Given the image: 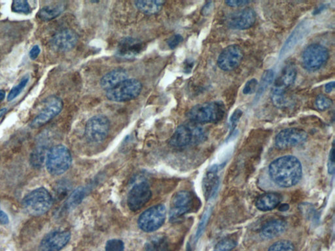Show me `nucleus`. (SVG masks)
<instances>
[{
  "label": "nucleus",
  "instance_id": "41",
  "mask_svg": "<svg viewBox=\"0 0 335 251\" xmlns=\"http://www.w3.org/2000/svg\"><path fill=\"white\" fill-rule=\"evenodd\" d=\"M9 222H10V219H9L7 214L0 209V224H8Z\"/></svg>",
  "mask_w": 335,
  "mask_h": 251
},
{
  "label": "nucleus",
  "instance_id": "42",
  "mask_svg": "<svg viewBox=\"0 0 335 251\" xmlns=\"http://www.w3.org/2000/svg\"><path fill=\"white\" fill-rule=\"evenodd\" d=\"M334 89V82L332 81L330 83H327L325 85V91L327 94H330Z\"/></svg>",
  "mask_w": 335,
  "mask_h": 251
},
{
  "label": "nucleus",
  "instance_id": "22",
  "mask_svg": "<svg viewBox=\"0 0 335 251\" xmlns=\"http://www.w3.org/2000/svg\"><path fill=\"white\" fill-rule=\"evenodd\" d=\"M282 197L276 193L265 194L261 196L256 202V207L261 211H271L281 202Z\"/></svg>",
  "mask_w": 335,
  "mask_h": 251
},
{
  "label": "nucleus",
  "instance_id": "28",
  "mask_svg": "<svg viewBox=\"0 0 335 251\" xmlns=\"http://www.w3.org/2000/svg\"><path fill=\"white\" fill-rule=\"evenodd\" d=\"M274 71L271 70L265 71L263 73L262 81L260 86H259L258 92H257L256 99L260 98L263 93L265 92L270 84L273 82L274 79Z\"/></svg>",
  "mask_w": 335,
  "mask_h": 251
},
{
  "label": "nucleus",
  "instance_id": "43",
  "mask_svg": "<svg viewBox=\"0 0 335 251\" xmlns=\"http://www.w3.org/2000/svg\"><path fill=\"white\" fill-rule=\"evenodd\" d=\"M212 2H208L205 6H204L202 10V14L206 15L209 14V11L211 10V7H212Z\"/></svg>",
  "mask_w": 335,
  "mask_h": 251
},
{
  "label": "nucleus",
  "instance_id": "38",
  "mask_svg": "<svg viewBox=\"0 0 335 251\" xmlns=\"http://www.w3.org/2000/svg\"><path fill=\"white\" fill-rule=\"evenodd\" d=\"M328 171L330 174H334V147H332L329 154L328 162Z\"/></svg>",
  "mask_w": 335,
  "mask_h": 251
},
{
  "label": "nucleus",
  "instance_id": "8",
  "mask_svg": "<svg viewBox=\"0 0 335 251\" xmlns=\"http://www.w3.org/2000/svg\"><path fill=\"white\" fill-rule=\"evenodd\" d=\"M166 215V209L164 205H156L141 214L138 218V226L145 232H153L164 223Z\"/></svg>",
  "mask_w": 335,
  "mask_h": 251
},
{
  "label": "nucleus",
  "instance_id": "46",
  "mask_svg": "<svg viewBox=\"0 0 335 251\" xmlns=\"http://www.w3.org/2000/svg\"><path fill=\"white\" fill-rule=\"evenodd\" d=\"M6 98V91L0 90V102H2Z\"/></svg>",
  "mask_w": 335,
  "mask_h": 251
},
{
  "label": "nucleus",
  "instance_id": "26",
  "mask_svg": "<svg viewBox=\"0 0 335 251\" xmlns=\"http://www.w3.org/2000/svg\"><path fill=\"white\" fill-rule=\"evenodd\" d=\"M86 190L84 188H79L71 194L70 196L67 199L65 207L66 209H71L79 205L85 195H86Z\"/></svg>",
  "mask_w": 335,
  "mask_h": 251
},
{
  "label": "nucleus",
  "instance_id": "31",
  "mask_svg": "<svg viewBox=\"0 0 335 251\" xmlns=\"http://www.w3.org/2000/svg\"><path fill=\"white\" fill-rule=\"evenodd\" d=\"M315 103L317 109L320 111H325L332 105V99L324 94L318 95L315 99Z\"/></svg>",
  "mask_w": 335,
  "mask_h": 251
},
{
  "label": "nucleus",
  "instance_id": "33",
  "mask_svg": "<svg viewBox=\"0 0 335 251\" xmlns=\"http://www.w3.org/2000/svg\"><path fill=\"white\" fill-rule=\"evenodd\" d=\"M106 251H124L125 244L120 239H113L106 242Z\"/></svg>",
  "mask_w": 335,
  "mask_h": 251
},
{
  "label": "nucleus",
  "instance_id": "4",
  "mask_svg": "<svg viewBox=\"0 0 335 251\" xmlns=\"http://www.w3.org/2000/svg\"><path fill=\"white\" fill-rule=\"evenodd\" d=\"M22 203L24 209L30 215H42L51 209L53 197L45 188H38L28 194Z\"/></svg>",
  "mask_w": 335,
  "mask_h": 251
},
{
  "label": "nucleus",
  "instance_id": "45",
  "mask_svg": "<svg viewBox=\"0 0 335 251\" xmlns=\"http://www.w3.org/2000/svg\"><path fill=\"white\" fill-rule=\"evenodd\" d=\"M289 205L287 204V203H284V204H282L280 205L279 207V210L280 211H288L289 209Z\"/></svg>",
  "mask_w": 335,
  "mask_h": 251
},
{
  "label": "nucleus",
  "instance_id": "2",
  "mask_svg": "<svg viewBox=\"0 0 335 251\" xmlns=\"http://www.w3.org/2000/svg\"><path fill=\"white\" fill-rule=\"evenodd\" d=\"M225 107L221 101H212L198 104L191 108L187 116L197 124L219 122L225 113Z\"/></svg>",
  "mask_w": 335,
  "mask_h": 251
},
{
  "label": "nucleus",
  "instance_id": "14",
  "mask_svg": "<svg viewBox=\"0 0 335 251\" xmlns=\"http://www.w3.org/2000/svg\"><path fill=\"white\" fill-rule=\"evenodd\" d=\"M71 239V233L67 230H54L41 240L39 251H60Z\"/></svg>",
  "mask_w": 335,
  "mask_h": 251
},
{
  "label": "nucleus",
  "instance_id": "36",
  "mask_svg": "<svg viewBox=\"0 0 335 251\" xmlns=\"http://www.w3.org/2000/svg\"><path fill=\"white\" fill-rule=\"evenodd\" d=\"M183 40H184V38L181 35L176 34L167 41L168 46L170 47V49H175L183 42Z\"/></svg>",
  "mask_w": 335,
  "mask_h": 251
},
{
  "label": "nucleus",
  "instance_id": "16",
  "mask_svg": "<svg viewBox=\"0 0 335 251\" xmlns=\"http://www.w3.org/2000/svg\"><path fill=\"white\" fill-rule=\"evenodd\" d=\"M256 21V14L251 8H245L230 14L226 23L234 30H247L253 27Z\"/></svg>",
  "mask_w": 335,
  "mask_h": 251
},
{
  "label": "nucleus",
  "instance_id": "30",
  "mask_svg": "<svg viewBox=\"0 0 335 251\" xmlns=\"http://www.w3.org/2000/svg\"><path fill=\"white\" fill-rule=\"evenodd\" d=\"M12 10L17 14L28 15L31 14L32 9L29 3L25 0H16L12 2Z\"/></svg>",
  "mask_w": 335,
  "mask_h": 251
},
{
  "label": "nucleus",
  "instance_id": "39",
  "mask_svg": "<svg viewBox=\"0 0 335 251\" xmlns=\"http://www.w3.org/2000/svg\"><path fill=\"white\" fill-rule=\"evenodd\" d=\"M250 1H243V0H236V1H226L225 3L228 6L232 8H238L242 7V6H246L247 4L251 3Z\"/></svg>",
  "mask_w": 335,
  "mask_h": 251
},
{
  "label": "nucleus",
  "instance_id": "32",
  "mask_svg": "<svg viewBox=\"0 0 335 251\" xmlns=\"http://www.w3.org/2000/svg\"><path fill=\"white\" fill-rule=\"evenodd\" d=\"M268 251H294V246L290 241L282 240L274 243Z\"/></svg>",
  "mask_w": 335,
  "mask_h": 251
},
{
  "label": "nucleus",
  "instance_id": "7",
  "mask_svg": "<svg viewBox=\"0 0 335 251\" xmlns=\"http://www.w3.org/2000/svg\"><path fill=\"white\" fill-rule=\"evenodd\" d=\"M64 103L56 96L48 97L43 101L42 109L32 120L30 127L36 129L43 127L62 111Z\"/></svg>",
  "mask_w": 335,
  "mask_h": 251
},
{
  "label": "nucleus",
  "instance_id": "6",
  "mask_svg": "<svg viewBox=\"0 0 335 251\" xmlns=\"http://www.w3.org/2000/svg\"><path fill=\"white\" fill-rule=\"evenodd\" d=\"M142 90V84L135 79L125 80L106 92V98L115 102H124L137 98Z\"/></svg>",
  "mask_w": 335,
  "mask_h": 251
},
{
  "label": "nucleus",
  "instance_id": "37",
  "mask_svg": "<svg viewBox=\"0 0 335 251\" xmlns=\"http://www.w3.org/2000/svg\"><path fill=\"white\" fill-rule=\"evenodd\" d=\"M241 115H242V111L240 109L235 110L232 113L231 117L230 118V128L232 130H234L236 127L237 123L238 122Z\"/></svg>",
  "mask_w": 335,
  "mask_h": 251
},
{
  "label": "nucleus",
  "instance_id": "11",
  "mask_svg": "<svg viewBox=\"0 0 335 251\" xmlns=\"http://www.w3.org/2000/svg\"><path fill=\"white\" fill-rule=\"evenodd\" d=\"M243 58L242 50L237 45L226 47L219 55L217 65L221 70L225 71L234 70L240 66Z\"/></svg>",
  "mask_w": 335,
  "mask_h": 251
},
{
  "label": "nucleus",
  "instance_id": "18",
  "mask_svg": "<svg viewBox=\"0 0 335 251\" xmlns=\"http://www.w3.org/2000/svg\"><path fill=\"white\" fill-rule=\"evenodd\" d=\"M142 48V43L140 41L132 38H125L119 43L117 56L128 59L138 55Z\"/></svg>",
  "mask_w": 335,
  "mask_h": 251
},
{
  "label": "nucleus",
  "instance_id": "17",
  "mask_svg": "<svg viewBox=\"0 0 335 251\" xmlns=\"http://www.w3.org/2000/svg\"><path fill=\"white\" fill-rule=\"evenodd\" d=\"M78 42V36L70 29L60 30L54 34L51 40L52 47L58 52L70 51Z\"/></svg>",
  "mask_w": 335,
  "mask_h": 251
},
{
  "label": "nucleus",
  "instance_id": "10",
  "mask_svg": "<svg viewBox=\"0 0 335 251\" xmlns=\"http://www.w3.org/2000/svg\"><path fill=\"white\" fill-rule=\"evenodd\" d=\"M328 58L329 53L325 47L319 44H312L302 53V66L308 71L318 70L327 62Z\"/></svg>",
  "mask_w": 335,
  "mask_h": 251
},
{
  "label": "nucleus",
  "instance_id": "12",
  "mask_svg": "<svg viewBox=\"0 0 335 251\" xmlns=\"http://www.w3.org/2000/svg\"><path fill=\"white\" fill-rule=\"evenodd\" d=\"M151 196V188L146 182L137 184L128 194V206L132 211H138L149 202Z\"/></svg>",
  "mask_w": 335,
  "mask_h": 251
},
{
  "label": "nucleus",
  "instance_id": "9",
  "mask_svg": "<svg viewBox=\"0 0 335 251\" xmlns=\"http://www.w3.org/2000/svg\"><path fill=\"white\" fill-rule=\"evenodd\" d=\"M109 119L104 115H96L86 123L85 136L88 142L99 144L106 140L110 132Z\"/></svg>",
  "mask_w": 335,
  "mask_h": 251
},
{
  "label": "nucleus",
  "instance_id": "29",
  "mask_svg": "<svg viewBox=\"0 0 335 251\" xmlns=\"http://www.w3.org/2000/svg\"><path fill=\"white\" fill-rule=\"evenodd\" d=\"M30 80V76L28 75H26L22 78L21 81L19 82L18 84L15 86L14 88L11 90L8 96V101H11L14 100L17 96L20 95L21 93L23 92L24 88L27 85L28 81Z\"/></svg>",
  "mask_w": 335,
  "mask_h": 251
},
{
  "label": "nucleus",
  "instance_id": "21",
  "mask_svg": "<svg viewBox=\"0 0 335 251\" xmlns=\"http://www.w3.org/2000/svg\"><path fill=\"white\" fill-rule=\"evenodd\" d=\"M66 4L58 2L53 5L45 6L38 12L39 19L43 21H50L56 19L64 12Z\"/></svg>",
  "mask_w": 335,
  "mask_h": 251
},
{
  "label": "nucleus",
  "instance_id": "44",
  "mask_svg": "<svg viewBox=\"0 0 335 251\" xmlns=\"http://www.w3.org/2000/svg\"><path fill=\"white\" fill-rule=\"evenodd\" d=\"M193 66V62L188 61L186 63V66H185V71L186 73H189L192 70Z\"/></svg>",
  "mask_w": 335,
  "mask_h": 251
},
{
  "label": "nucleus",
  "instance_id": "1",
  "mask_svg": "<svg viewBox=\"0 0 335 251\" xmlns=\"http://www.w3.org/2000/svg\"><path fill=\"white\" fill-rule=\"evenodd\" d=\"M269 175L272 180L280 187H293L302 178L301 162L293 156L280 157L270 164Z\"/></svg>",
  "mask_w": 335,
  "mask_h": 251
},
{
  "label": "nucleus",
  "instance_id": "47",
  "mask_svg": "<svg viewBox=\"0 0 335 251\" xmlns=\"http://www.w3.org/2000/svg\"><path fill=\"white\" fill-rule=\"evenodd\" d=\"M7 112H8L7 108H3V109H0V118H1L2 116L5 115V114L7 113Z\"/></svg>",
  "mask_w": 335,
  "mask_h": 251
},
{
  "label": "nucleus",
  "instance_id": "23",
  "mask_svg": "<svg viewBox=\"0 0 335 251\" xmlns=\"http://www.w3.org/2000/svg\"><path fill=\"white\" fill-rule=\"evenodd\" d=\"M297 74V70L295 67L293 65H289L283 71L281 75L276 81L275 86L287 90V88L294 83Z\"/></svg>",
  "mask_w": 335,
  "mask_h": 251
},
{
  "label": "nucleus",
  "instance_id": "5",
  "mask_svg": "<svg viewBox=\"0 0 335 251\" xmlns=\"http://www.w3.org/2000/svg\"><path fill=\"white\" fill-rule=\"evenodd\" d=\"M72 157L66 146L58 145L47 151L46 167L50 174L58 176L67 172L70 167Z\"/></svg>",
  "mask_w": 335,
  "mask_h": 251
},
{
  "label": "nucleus",
  "instance_id": "40",
  "mask_svg": "<svg viewBox=\"0 0 335 251\" xmlns=\"http://www.w3.org/2000/svg\"><path fill=\"white\" fill-rule=\"evenodd\" d=\"M40 53L41 49L40 47H39L38 45H34L32 49L30 50L29 53L30 58H31L32 60H36V58L38 57V56L40 55Z\"/></svg>",
  "mask_w": 335,
  "mask_h": 251
},
{
  "label": "nucleus",
  "instance_id": "20",
  "mask_svg": "<svg viewBox=\"0 0 335 251\" xmlns=\"http://www.w3.org/2000/svg\"><path fill=\"white\" fill-rule=\"evenodd\" d=\"M286 228V223L282 220L267 222L261 230V235L265 239H272L281 235Z\"/></svg>",
  "mask_w": 335,
  "mask_h": 251
},
{
  "label": "nucleus",
  "instance_id": "25",
  "mask_svg": "<svg viewBox=\"0 0 335 251\" xmlns=\"http://www.w3.org/2000/svg\"><path fill=\"white\" fill-rule=\"evenodd\" d=\"M168 241L164 237L156 236L151 238L145 243L144 251H167Z\"/></svg>",
  "mask_w": 335,
  "mask_h": 251
},
{
  "label": "nucleus",
  "instance_id": "15",
  "mask_svg": "<svg viewBox=\"0 0 335 251\" xmlns=\"http://www.w3.org/2000/svg\"><path fill=\"white\" fill-rule=\"evenodd\" d=\"M193 198L192 194L188 191H180L173 198L170 209V218L175 220L188 213L192 207Z\"/></svg>",
  "mask_w": 335,
  "mask_h": 251
},
{
  "label": "nucleus",
  "instance_id": "35",
  "mask_svg": "<svg viewBox=\"0 0 335 251\" xmlns=\"http://www.w3.org/2000/svg\"><path fill=\"white\" fill-rule=\"evenodd\" d=\"M258 82L256 79H252L245 83L243 87V93L244 94H251L255 92Z\"/></svg>",
  "mask_w": 335,
  "mask_h": 251
},
{
  "label": "nucleus",
  "instance_id": "3",
  "mask_svg": "<svg viewBox=\"0 0 335 251\" xmlns=\"http://www.w3.org/2000/svg\"><path fill=\"white\" fill-rule=\"evenodd\" d=\"M206 133L203 128L196 124L180 126L169 140V145L176 149L197 145L206 140Z\"/></svg>",
  "mask_w": 335,
  "mask_h": 251
},
{
  "label": "nucleus",
  "instance_id": "24",
  "mask_svg": "<svg viewBox=\"0 0 335 251\" xmlns=\"http://www.w3.org/2000/svg\"><path fill=\"white\" fill-rule=\"evenodd\" d=\"M165 2L161 1H136L135 6L143 14L152 15L158 14L163 7Z\"/></svg>",
  "mask_w": 335,
  "mask_h": 251
},
{
  "label": "nucleus",
  "instance_id": "13",
  "mask_svg": "<svg viewBox=\"0 0 335 251\" xmlns=\"http://www.w3.org/2000/svg\"><path fill=\"white\" fill-rule=\"evenodd\" d=\"M307 138L308 134L304 130L296 128L286 129L276 136L275 146L279 149L291 148L302 144Z\"/></svg>",
  "mask_w": 335,
  "mask_h": 251
},
{
  "label": "nucleus",
  "instance_id": "34",
  "mask_svg": "<svg viewBox=\"0 0 335 251\" xmlns=\"http://www.w3.org/2000/svg\"><path fill=\"white\" fill-rule=\"evenodd\" d=\"M236 245V242L234 240L230 239H223L216 244L214 251H231Z\"/></svg>",
  "mask_w": 335,
  "mask_h": 251
},
{
  "label": "nucleus",
  "instance_id": "19",
  "mask_svg": "<svg viewBox=\"0 0 335 251\" xmlns=\"http://www.w3.org/2000/svg\"><path fill=\"white\" fill-rule=\"evenodd\" d=\"M128 77L127 71L124 69H115V70L110 71L102 78L101 87L106 91L112 89L122 82L128 79Z\"/></svg>",
  "mask_w": 335,
  "mask_h": 251
},
{
  "label": "nucleus",
  "instance_id": "27",
  "mask_svg": "<svg viewBox=\"0 0 335 251\" xmlns=\"http://www.w3.org/2000/svg\"><path fill=\"white\" fill-rule=\"evenodd\" d=\"M218 185V178L214 172H210L206 175L204 183V189L206 195H212Z\"/></svg>",
  "mask_w": 335,
  "mask_h": 251
}]
</instances>
